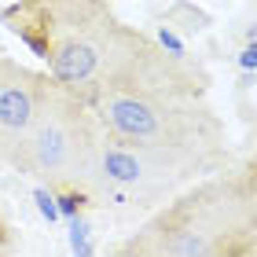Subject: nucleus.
<instances>
[{"label": "nucleus", "mask_w": 257, "mask_h": 257, "mask_svg": "<svg viewBox=\"0 0 257 257\" xmlns=\"http://www.w3.org/2000/svg\"><path fill=\"white\" fill-rule=\"evenodd\" d=\"M162 22L173 26L180 37H195V33H206L209 26H213V15L202 11L198 4H191V0H173V4L166 8V15H162Z\"/></svg>", "instance_id": "0eeeda50"}, {"label": "nucleus", "mask_w": 257, "mask_h": 257, "mask_svg": "<svg viewBox=\"0 0 257 257\" xmlns=\"http://www.w3.org/2000/svg\"><path fill=\"white\" fill-rule=\"evenodd\" d=\"M52 85L48 70H30L19 59L0 55V166H8L11 151L30 133Z\"/></svg>", "instance_id": "423d86ee"}, {"label": "nucleus", "mask_w": 257, "mask_h": 257, "mask_svg": "<svg viewBox=\"0 0 257 257\" xmlns=\"http://www.w3.org/2000/svg\"><path fill=\"white\" fill-rule=\"evenodd\" d=\"M15 250H19V235H15V228H11L8 213L0 209V257H4V253H15Z\"/></svg>", "instance_id": "ddd939ff"}, {"label": "nucleus", "mask_w": 257, "mask_h": 257, "mask_svg": "<svg viewBox=\"0 0 257 257\" xmlns=\"http://www.w3.org/2000/svg\"><path fill=\"white\" fill-rule=\"evenodd\" d=\"M103 125L88 99L74 96L59 85H52L44 107L37 110L30 133L11 151L8 166L33 184H85L96 169V147H99Z\"/></svg>", "instance_id": "20e7f679"}, {"label": "nucleus", "mask_w": 257, "mask_h": 257, "mask_svg": "<svg viewBox=\"0 0 257 257\" xmlns=\"http://www.w3.org/2000/svg\"><path fill=\"white\" fill-rule=\"evenodd\" d=\"M0 22L48 63L55 85L81 99L155 44L151 33L114 15L110 0H11Z\"/></svg>", "instance_id": "f03ea898"}, {"label": "nucleus", "mask_w": 257, "mask_h": 257, "mask_svg": "<svg viewBox=\"0 0 257 257\" xmlns=\"http://www.w3.org/2000/svg\"><path fill=\"white\" fill-rule=\"evenodd\" d=\"M33 206H37V213L48 220V224H59V206H55V195L48 184H33Z\"/></svg>", "instance_id": "9d476101"}, {"label": "nucleus", "mask_w": 257, "mask_h": 257, "mask_svg": "<svg viewBox=\"0 0 257 257\" xmlns=\"http://www.w3.org/2000/svg\"><path fill=\"white\" fill-rule=\"evenodd\" d=\"M66 231H70V250L74 253H92L96 246H92V228H88V213H77L66 220Z\"/></svg>", "instance_id": "1a4fd4ad"}, {"label": "nucleus", "mask_w": 257, "mask_h": 257, "mask_svg": "<svg viewBox=\"0 0 257 257\" xmlns=\"http://www.w3.org/2000/svg\"><path fill=\"white\" fill-rule=\"evenodd\" d=\"M209 74L155 41L88 96L99 125L114 136L195 158L206 173L228 169V128L209 107Z\"/></svg>", "instance_id": "f257e3e1"}, {"label": "nucleus", "mask_w": 257, "mask_h": 257, "mask_svg": "<svg viewBox=\"0 0 257 257\" xmlns=\"http://www.w3.org/2000/svg\"><path fill=\"white\" fill-rule=\"evenodd\" d=\"M151 37H155L169 55H188V37H180V33L173 30V26H166V22H162V26H155V33H151Z\"/></svg>", "instance_id": "9b49d317"}, {"label": "nucleus", "mask_w": 257, "mask_h": 257, "mask_svg": "<svg viewBox=\"0 0 257 257\" xmlns=\"http://www.w3.org/2000/svg\"><path fill=\"white\" fill-rule=\"evenodd\" d=\"M121 257H253L257 224L239 173H206L169 195L125 242Z\"/></svg>", "instance_id": "7ed1b4c3"}, {"label": "nucleus", "mask_w": 257, "mask_h": 257, "mask_svg": "<svg viewBox=\"0 0 257 257\" xmlns=\"http://www.w3.org/2000/svg\"><path fill=\"white\" fill-rule=\"evenodd\" d=\"M52 195H55V206H59L63 220L96 209V198H92V191L85 188V184H59V188H52Z\"/></svg>", "instance_id": "6e6552de"}, {"label": "nucleus", "mask_w": 257, "mask_h": 257, "mask_svg": "<svg viewBox=\"0 0 257 257\" xmlns=\"http://www.w3.org/2000/svg\"><path fill=\"white\" fill-rule=\"evenodd\" d=\"M198 177H206V169L195 158H184L177 151L136 144V140L114 136V133L103 128L88 191L96 198V206L155 209L169 195H177L180 188H188Z\"/></svg>", "instance_id": "39448f33"}, {"label": "nucleus", "mask_w": 257, "mask_h": 257, "mask_svg": "<svg viewBox=\"0 0 257 257\" xmlns=\"http://www.w3.org/2000/svg\"><path fill=\"white\" fill-rule=\"evenodd\" d=\"M239 177H242V188H246V198H250V209H253V224H257V147H253V155L250 162L239 169Z\"/></svg>", "instance_id": "f8f14e48"}, {"label": "nucleus", "mask_w": 257, "mask_h": 257, "mask_svg": "<svg viewBox=\"0 0 257 257\" xmlns=\"http://www.w3.org/2000/svg\"><path fill=\"white\" fill-rule=\"evenodd\" d=\"M235 66L239 70H253V74H257V37L253 41H242V48L235 55Z\"/></svg>", "instance_id": "4468645a"}]
</instances>
